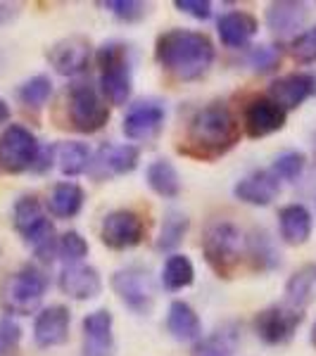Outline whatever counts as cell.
Here are the masks:
<instances>
[{"mask_svg":"<svg viewBox=\"0 0 316 356\" xmlns=\"http://www.w3.org/2000/svg\"><path fill=\"white\" fill-rule=\"evenodd\" d=\"M188 233V216L179 214V211H169L162 221V228H159V235H157V247L159 252H171L181 245L183 235Z\"/></svg>","mask_w":316,"mask_h":356,"instance_id":"32","label":"cell"},{"mask_svg":"<svg viewBox=\"0 0 316 356\" xmlns=\"http://www.w3.org/2000/svg\"><path fill=\"white\" fill-rule=\"evenodd\" d=\"M55 162L60 166V171L69 178L74 176H81L86 171L90 169L93 164V154H90L88 145L77 140H69V143H60L55 145Z\"/></svg>","mask_w":316,"mask_h":356,"instance_id":"25","label":"cell"},{"mask_svg":"<svg viewBox=\"0 0 316 356\" xmlns=\"http://www.w3.org/2000/svg\"><path fill=\"white\" fill-rule=\"evenodd\" d=\"M10 119V107H8V102L0 97V124H5Z\"/></svg>","mask_w":316,"mask_h":356,"instance_id":"43","label":"cell"},{"mask_svg":"<svg viewBox=\"0 0 316 356\" xmlns=\"http://www.w3.org/2000/svg\"><path fill=\"white\" fill-rule=\"evenodd\" d=\"M53 159H55V145L41 147V150H38V157H36V164L31 166V171H36V174H43V171L50 169Z\"/></svg>","mask_w":316,"mask_h":356,"instance_id":"41","label":"cell"},{"mask_svg":"<svg viewBox=\"0 0 316 356\" xmlns=\"http://www.w3.org/2000/svg\"><path fill=\"white\" fill-rule=\"evenodd\" d=\"M166 330L179 342H200L203 340V323L188 302H171L166 314Z\"/></svg>","mask_w":316,"mask_h":356,"instance_id":"22","label":"cell"},{"mask_svg":"<svg viewBox=\"0 0 316 356\" xmlns=\"http://www.w3.org/2000/svg\"><path fill=\"white\" fill-rule=\"evenodd\" d=\"M245 247H248V257L252 259V266L260 268V271H274L281 264V254L274 247L271 235L267 231H257L255 228V231L250 233Z\"/></svg>","mask_w":316,"mask_h":356,"instance_id":"28","label":"cell"},{"mask_svg":"<svg viewBox=\"0 0 316 356\" xmlns=\"http://www.w3.org/2000/svg\"><path fill=\"white\" fill-rule=\"evenodd\" d=\"M90 60V43L84 36H69L57 41L48 50V62L62 76H77L88 67Z\"/></svg>","mask_w":316,"mask_h":356,"instance_id":"13","label":"cell"},{"mask_svg":"<svg viewBox=\"0 0 316 356\" xmlns=\"http://www.w3.org/2000/svg\"><path fill=\"white\" fill-rule=\"evenodd\" d=\"M285 119H288V114L281 110L271 97H257L245 107L243 122L250 138H264L283 129Z\"/></svg>","mask_w":316,"mask_h":356,"instance_id":"16","label":"cell"},{"mask_svg":"<svg viewBox=\"0 0 316 356\" xmlns=\"http://www.w3.org/2000/svg\"><path fill=\"white\" fill-rule=\"evenodd\" d=\"M203 254L219 278H231L243 257V233L226 219L210 221L203 233Z\"/></svg>","mask_w":316,"mask_h":356,"instance_id":"4","label":"cell"},{"mask_svg":"<svg viewBox=\"0 0 316 356\" xmlns=\"http://www.w3.org/2000/svg\"><path fill=\"white\" fill-rule=\"evenodd\" d=\"M238 138L240 129L231 110L221 102H212L195 114L191 126H188L186 152L203 159H214L231 150L238 143Z\"/></svg>","mask_w":316,"mask_h":356,"instance_id":"2","label":"cell"},{"mask_svg":"<svg viewBox=\"0 0 316 356\" xmlns=\"http://www.w3.org/2000/svg\"><path fill=\"white\" fill-rule=\"evenodd\" d=\"M112 290L122 300L126 309L134 314H150L155 307V283L150 273L141 266H126L119 268L112 275Z\"/></svg>","mask_w":316,"mask_h":356,"instance_id":"9","label":"cell"},{"mask_svg":"<svg viewBox=\"0 0 316 356\" xmlns=\"http://www.w3.org/2000/svg\"><path fill=\"white\" fill-rule=\"evenodd\" d=\"M45 290H48V278H45V273L41 268L26 264V266H22L19 271L13 273L3 283L0 302H3V309L8 314L29 316L41 307Z\"/></svg>","mask_w":316,"mask_h":356,"instance_id":"6","label":"cell"},{"mask_svg":"<svg viewBox=\"0 0 316 356\" xmlns=\"http://www.w3.org/2000/svg\"><path fill=\"white\" fill-rule=\"evenodd\" d=\"M112 325L114 318L107 309H97L84 318V354L86 356H110L112 352Z\"/></svg>","mask_w":316,"mask_h":356,"instance_id":"20","label":"cell"},{"mask_svg":"<svg viewBox=\"0 0 316 356\" xmlns=\"http://www.w3.org/2000/svg\"><path fill=\"white\" fill-rule=\"evenodd\" d=\"M145 181L159 197H179L181 193V176L169 159H155L145 171Z\"/></svg>","mask_w":316,"mask_h":356,"instance_id":"27","label":"cell"},{"mask_svg":"<svg viewBox=\"0 0 316 356\" xmlns=\"http://www.w3.org/2000/svg\"><path fill=\"white\" fill-rule=\"evenodd\" d=\"M281 62V48L278 45H255V50L250 53V65L255 72H271L278 67Z\"/></svg>","mask_w":316,"mask_h":356,"instance_id":"37","label":"cell"},{"mask_svg":"<svg viewBox=\"0 0 316 356\" xmlns=\"http://www.w3.org/2000/svg\"><path fill=\"white\" fill-rule=\"evenodd\" d=\"M69 323H72V314L67 307H62V304L45 307L33 321V340L43 349L60 347L69 337Z\"/></svg>","mask_w":316,"mask_h":356,"instance_id":"14","label":"cell"},{"mask_svg":"<svg viewBox=\"0 0 316 356\" xmlns=\"http://www.w3.org/2000/svg\"><path fill=\"white\" fill-rule=\"evenodd\" d=\"M166 119V110L159 100L145 97L129 107L122 124V131L129 140H152L162 131Z\"/></svg>","mask_w":316,"mask_h":356,"instance_id":"12","label":"cell"},{"mask_svg":"<svg viewBox=\"0 0 316 356\" xmlns=\"http://www.w3.org/2000/svg\"><path fill=\"white\" fill-rule=\"evenodd\" d=\"M102 5L122 22H138L148 13V5L136 3V0H107V3H102Z\"/></svg>","mask_w":316,"mask_h":356,"instance_id":"38","label":"cell"},{"mask_svg":"<svg viewBox=\"0 0 316 356\" xmlns=\"http://www.w3.org/2000/svg\"><path fill=\"white\" fill-rule=\"evenodd\" d=\"M145 238V221L131 209H117L102 219L100 226V240L105 247L117 252L131 250L141 245Z\"/></svg>","mask_w":316,"mask_h":356,"instance_id":"11","label":"cell"},{"mask_svg":"<svg viewBox=\"0 0 316 356\" xmlns=\"http://www.w3.org/2000/svg\"><path fill=\"white\" fill-rule=\"evenodd\" d=\"M86 195L77 183H57L48 197V211L55 219H72L81 211Z\"/></svg>","mask_w":316,"mask_h":356,"instance_id":"26","label":"cell"},{"mask_svg":"<svg viewBox=\"0 0 316 356\" xmlns=\"http://www.w3.org/2000/svg\"><path fill=\"white\" fill-rule=\"evenodd\" d=\"M57 254L62 257L65 264H81L88 254V243L81 238V233L67 231L57 243Z\"/></svg>","mask_w":316,"mask_h":356,"instance_id":"34","label":"cell"},{"mask_svg":"<svg viewBox=\"0 0 316 356\" xmlns=\"http://www.w3.org/2000/svg\"><path fill=\"white\" fill-rule=\"evenodd\" d=\"M307 19V5L292 3V0H281L271 3L267 10V26L271 29L276 36H292L297 33Z\"/></svg>","mask_w":316,"mask_h":356,"instance_id":"23","label":"cell"},{"mask_svg":"<svg viewBox=\"0 0 316 356\" xmlns=\"http://www.w3.org/2000/svg\"><path fill=\"white\" fill-rule=\"evenodd\" d=\"M110 122V107L90 83H74L69 88V124L79 134H97Z\"/></svg>","mask_w":316,"mask_h":356,"instance_id":"7","label":"cell"},{"mask_svg":"<svg viewBox=\"0 0 316 356\" xmlns=\"http://www.w3.org/2000/svg\"><path fill=\"white\" fill-rule=\"evenodd\" d=\"M281 238L288 245H304L312 235V214L304 204H288L278 211Z\"/></svg>","mask_w":316,"mask_h":356,"instance_id":"24","label":"cell"},{"mask_svg":"<svg viewBox=\"0 0 316 356\" xmlns=\"http://www.w3.org/2000/svg\"><path fill=\"white\" fill-rule=\"evenodd\" d=\"M195 280V266L186 254H171L162 268V285L171 292L191 288Z\"/></svg>","mask_w":316,"mask_h":356,"instance_id":"31","label":"cell"},{"mask_svg":"<svg viewBox=\"0 0 316 356\" xmlns=\"http://www.w3.org/2000/svg\"><path fill=\"white\" fill-rule=\"evenodd\" d=\"M309 340H312L314 349H316V323H314V328H312V335H309Z\"/></svg>","mask_w":316,"mask_h":356,"instance_id":"44","label":"cell"},{"mask_svg":"<svg viewBox=\"0 0 316 356\" xmlns=\"http://www.w3.org/2000/svg\"><path fill=\"white\" fill-rule=\"evenodd\" d=\"M314 93H316V76L304 74V72L281 76L278 81H274L271 88H269V97H271L283 112L297 110V107H300L302 102H307Z\"/></svg>","mask_w":316,"mask_h":356,"instance_id":"15","label":"cell"},{"mask_svg":"<svg viewBox=\"0 0 316 356\" xmlns=\"http://www.w3.org/2000/svg\"><path fill=\"white\" fill-rule=\"evenodd\" d=\"M281 193V181L274 171H255V174L240 178L233 186V195L245 204L267 207L271 204Z\"/></svg>","mask_w":316,"mask_h":356,"instance_id":"19","label":"cell"},{"mask_svg":"<svg viewBox=\"0 0 316 356\" xmlns=\"http://www.w3.org/2000/svg\"><path fill=\"white\" fill-rule=\"evenodd\" d=\"M17 95L29 107H43L48 102V97L53 95V81L45 74H38V76H31L29 81L22 83Z\"/></svg>","mask_w":316,"mask_h":356,"instance_id":"33","label":"cell"},{"mask_svg":"<svg viewBox=\"0 0 316 356\" xmlns=\"http://www.w3.org/2000/svg\"><path fill=\"white\" fill-rule=\"evenodd\" d=\"M290 50H292V57L297 62H316V24L307 31L297 33L290 43Z\"/></svg>","mask_w":316,"mask_h":356,"instance_id":"36","label":"cell"},{"mask_svg":"<svg viewBox=\"0 0 316 356\" xmlns=\"http://www.w3.org/2000/svg\"><path fill=\"white\" fill-rule=\"evenodd\" d=\"M13 223L15 231L24 238V243L31 247L33 254L41 261H53L57 257V238L53 221L45 216L41 202L31 195L17 200L15 209H13Z\"/></svg>","mask_w":316,"mask_h":356,"instance_id":"3","label":"cell"},{"mask_svg":"<svg viewBox=\"0 0 316 356\" xmlns=\"http://www.w3.org/2000/svg\"><path fill=\"white\" fill-rule=\"evenodd\" d=\"M138 159H141V152H138L136 145H117V143H105V145L97 150L95 159H93V169L97 178L105 176H124L131 174V171L138 166Z\"/></svg>","mask_w":316,"mask_h":356,"instance_id":"18","label":"cell"},{"mask_svg":"<svg viewBox=\"0 0 316 356\" xmlns=\"http://www.w3.org/2000/svg\"><path fill=\"white\" fill-rule=\"evenodd\" d=\"M19 340H22L19 323L13 318H0V356L15 352Z\"/></svg>","mask_w":316,"mask_h":356,"instance_id":"39","label":"cell"},{"mask_svg":"<svg viewBox=\"0 0 316 356\" xmlns=\"http://www.w3.org/2000/svg\"><path fill=\"white\" fill-rule=\"evenodd\" d=\"M155 60L181 81H195L210 72L214 62V43L207 33L169 29L155 43Z\"/></svg>","mask_w":316,"mask_h":356,"instance_id":"1","label":"cell"},{"mask_svg":"<svg viewBox=\"0 0 316 356\" xmlns=\"http://www.w3.org/2000/svg\"><path fill=\"white\" fill-rule=\"evenodd\" d=\"M219 38L226 48H248L250 41L257 33V19L248 13H240V10H233V13H226L219 17Z\"/></svg>","mask_w":316,"mask_h":356,"instance_id":"21","label":"cell"},{"mask_svg":"<svg viewBox=\"0 0 316 356\" xmlns=\"http://www.w3.org/2000/svg\"><path fill=\"white\" fill-rule=\"evenodd\" d=\"M235 347H238V332L235 325L226 323L198 342L195 356H233Z\"/></svg>","mask_w":316,"mask_h":356,"instance_id":"30","label":"cell"},{"mask_svg":"<svg viewBox=\"0 0 316 356\" xmlns=\"http://www.w3.org/2000/svg\"><path fill=\"white\" fill-rule=\"evenodd\" d=\"M174 5L181 13L195 17V19H210L212 15V3H207V0H176Z\"/></svg>","mask_w":316,"mask_h":356,"instance_id":"40","label":"cell"},{"mask_svg":"<svg viewBox=\"0 0 316 356\" xmlns=\"http://www.w3.org/2000/svg\"><path fill=\"white\" fill-rule=\"evenodd\" d=\"M17 13H19V8L17 5H10V3H0V26L3 24H10V22L15 19Z\"/></svg>","mask_w":316,"mask_h":356,"instance_id":"42","label":"cell"},{"mask_svg":"<svg viewBox=\"0 0 316 356\" xmlns=\"http://www.w3.org/2000/svg\"><path fill=\"white\" fill-rule=\"evenodd\" d=\"M304 166H307V157H304V152L288 150V152H283V154L276 157L271 171L278 178H283V181H295V178L302 176Z\"/></svg>","mask_w":316,"mask_h":356,"instance_id":"35","label":"cell"},{"mask_svg":"<svg viewBox=\"0 0 316 356\" xmlns=\"http://www.w3.org/2000/svg\"><path fill=\"white\" fill-rule=\"evenodd\" d=\"M314 285H316V266H307L302 271H297L288 280V285H285V304L297 309V312H304L314 300Z\"/></svg>","mask_w":316,"mask_h":356,"instance_id":"29","label":"cell"},{"mask_svg":"<svg viewBox=\"0 0 316 356\" xmlns=\"http://www.w3.org/2000/svg\"><path fill=\"white\" fill-rule=\"evenodd\" d=\"M304 321V312L288 307V304H271L255 316V332L267 344H285L292 340L295 330Z\"/></svg>","mask_w":316,"mask_h":356,"instance_id":"10","label":"cell"},{"mask_svg":"<svg viewBox=\"0 0 316 356\" xmlns=\"http://www.w3.org/2000/svg\"><path fill=\"white\" fill-rule=\"evenodd\" d=\"M38 150L41 145L26 126L10 124L0 134V169L8 174H24L36 164Z\"/></svg>","mask_w":316,"mask_h":356,"instance_id":"8","label":"cell"},{"mask_svg":"<svg viewBox=\"0 0 316 356\" xmlns=\"http://www.w3.org/2000/svg\"><path fill=\"white\" fill-rule=\"evenodd\" d=\"M97 65H100V90L110 105H126L134 90L131 65L126 45L110 41L97 50Z\"/></svg>","mask_w":316,"mask_h":356,"instance_id":"5","label":"cell"},{"mask_svg":"<svg viewBox=\"0 0 316 356\" xmlns=\"http://www.w3.org/2000/svg\"><path fill=\"white\" fill-rule=\"evenodd\" d=\"M60 290L67 297L79 302L93 300L100 295L102 290V280L100 273L95 271L88 264H65V268L60 271Z\"/></svg>","mask_w":316,"mask_h":356,"instance_id":"17","label":"cell"}]
</instances>
